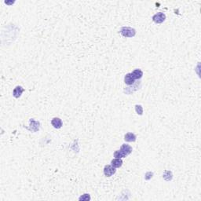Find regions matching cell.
I'll use <instances>...</instances> for the list:
<instances>
[{
  "instance_id": "13",
  "label": "cell",
  "mask_w": 201,
  "mask_h": 201,
  "mask_svg": "<svg viewBox=\"0 0 201 201\" xmlns=\"http://www.w3.org/2000/svg\"><path fill=\"white\" fill-rule=\"evenodd\" d=\"M135 111H136L137 115H139V116L143 115V107L141 105H135Z\"/></svg>"
},
{
  "instance_id": "10",
  "label": "cell",
  "mask_w": 201,
  "mask_h": 201,
  "mask_svg": "<svg viewBox=\"0 0 201 201\" xmlns=\"http://www.w3.org/2000/svg\"><path fill=\"white\" fill-rule=\"evenodd\" d=\"M122 160L121 158H115L112 160L111 161V165L114 166L115 168H119L122 165Z\"/></svg>"
},
{
  "instance_id": "3",
  "label": "cell",
  "mask_w": 201,
  "mask_h": 201,
  "mask_svg": "<svg viewBox=\"0 0 201 201\" xmlns=\"http://www.w3.org/2000/svg\"><path fill=\"white\" fill-rule=\"evenodd\" d=\"M165 20H166V15L162 12H159L152 16V20L156 24H162Z\"/></svg>"
},
{
  "instance_id": "7",
  "label": "cell",
  "mask_w": 201,
  "mask_h": 201,
  "mask_svg": "<svg viewBox=\"0 0 201 201\" xmlns=\"http://www.w3.org/2000/svg\"><path fill=\"white\" fill-rule=\"evenodd\" d=\"M24 91V89L21 86H17L13 91V96L15 98H19Z\"/></svg>"
},
{
  "instance_id": "1",
  "label": "cell",
  "mask_w": 201,
  "mask_h": 201,
  "mask_svg": "<svg viewBox=\"0 0 201 201\" xmlns=\"http://www.w3.org/2000/svg\"><path fill=\"white\" fill-rule=\"evenodd\" d=\"M132 151H133V149L131 146L127 145V144H123L120 147V150H116V151L114 152L113 156L114 157L122 159V158H125L127 156H129L132 152Z\"/></svg>"
},
{
  "instance_id": "11",
  "label": "cell",
  "mask_w": 201,
  "mask_h": 201,
  "mask_svg": "<svg viewBox=\"0 0 201 201\" xmlns=\"http://www.w3.org/2000/svg\"><path fill=\"white\" fill-rule=\"evenodd\" d=\"M131 74H132V76L134 77V79L136 80V79H140L141 78H142L143 76V72L141 69H139V68H137V69H135V70H134L132 72H131Z\"/></svg>"
},
{
  "instance_id": "6",
  "label": "cell",
  "mask_w": 201,
  "mask_h": 201,
  "mask_svg": "<svg viewBox=\"0 0 201 201\" xmlns=\"http://www.w3.org/2000/svg\"><path fill=\"white\" fill-rule=\"evenodd\" d=\"M51 124L55 129H60L63 126V122H62V120L58 118V117H54L53 118L52 120H51Z\"/></svg>"
},
{
  "instance_id": "8",
  "label": "cell",
  "mask_w": 201,
  "mask_h": 201,
  "mask_svg": "<svg viewBox=\"0 0 201 201\" xmlns=\"http://www.w3.org/2000/svg\"><path fill=\"white\" fill-rule=\"evenodd\" d=\"M136 139H137V136L132 132H128L124 135V141L127 142H134Z\"/></svg>"
},
{
  "instance_id": "5",
  "label": "cell",
  "mask_w": 201,
  "mask_h": 201,
  "mask_svg": "<svg viewBox=\"0 0 201 201\" xmlns=\"http://www.w3.org/2000/svg\"><path fill=\"white\" fill-rule=\"evenodd\" d=\"M29 127H27V129H28L29 131H33V132H37L39 131V125L40 123L39 121H36L34 119H31L29 120Z\"/></svg>"
},
{
  "instance_id": "9",
  "label": "cell",
  "mask_w": 201,
  "mask_h": 201,
  "mask_svg": "<svg viewBox=\"0 0 201 201\" xmlns=\"http://www.w3.org/2000/svg\"><path fill=\"white\" fill-rule=\"evenodd\" d=\"M134 82H135V79L132 76L131 72L126 74V76H124V83H125L126 84L128 85V86H131V85L134 84Z\"/></svg>"
},
{
  "instance_id": "14",
  "label": "cell",
  "mask_w": 201,
  "mask_h": 201,
  "mask_svg": "<svg viewBox=\"0 0 201 201\" xmlns=\"http://www.w3.org/2000/svg\"><path fill=\"white\" fill-rule=\"evenodd\" d=\"M90 200H91V196H90V194H87V193L82 195L79 198V201H88Z\"/></svg>"
},
{
  "instance_id": "15",
  "label": "cell",
  "mask_w": 201,
  "mask_h": 201,
  "mask_svg": "<svg viewBox=\"0 0 201 201\" xmlns=\"http://www.w3.org/2000/svg\"><path fill=\"white\" fill-rule=\"evenodd\" d=\"M152 177H153V172H152V171L146 172V175H145V179H146V181H149V180H150Z\"/></svg>"
},
{
  "instance_id": "4",
  "label": "cell",
  "mask_w": 201,
  "mask_h": 201,
  "mask_svg": "<svg viewBox=\"0 0 201 201\" xmlns=\"http://www.w3.org/2000/svg\"><path fill=\"white\" fill-rule=\"evenodd\" d=\"M116 172V168L112 165H105L104 167V175L106 177H112V175H115Z\"/></svg>"
},
{
  "instance_id": "2",
  "label": "cell",
  "mask_w": 201,
  "mask_h": 201,
  "mask_svg": "<svg viewBox=\"0 0 201 201\" xmlns=\"http://www.w3.org/2000/svg\"><path fill=\"white\" fill-rule=\"evenodd\" d=\"M120 34L126 38H132L136 35V30L131 27L123 26L120 28Z\"/></svg>"
},
{
  "instance_id": "16",
  "label": "cell",
  "mask_w": 201,
  "mask_h": 201,
  "mask_svg": "<svg viewBox=\"0 0 201 201\" xmlns=\"http://www.w3.org/2000/svg\"><path fill=\"white\" fill-rule=\"evenodd\" d=\"M5 3H6V4H14V2H6H6H5Z\"/></svg>"
},
{
  "instance_id": "12",
  "label": "cell",
  "mask_w": 201,
  "mask_h": 201,
  "mask_svg": "<svg viewBox=\"0 0 201 201\" xmlns=\"http://www.w3.org/2000/svg\"><path fill=\"white\" fill-rule=\"evenodd\" d=\"M163 178L166 181H171L173 178V175L171 171H165L163 175Z\"/></svg>"
}]
</instances>
